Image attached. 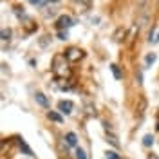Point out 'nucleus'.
Here are the masks:
<instances>
[{
    "label": "nucleus",
    "mask_w": 159,
    "mask_h": 159,
    "mask_svg": "<svg viewBox=\"0 0 159 159\" xmlns=\"http://www.w3.org/2000/svg\"><path fill=\"white\" fill-rule=\"evenodd\" d=\"M143 145H145V147H152V145H154V138H152L150 134H147V136L143 138Z\"/></svg>",
    "instance_id": "nucleus-10"
},
{
    "label": "nucleus",
    "mask_w": 159,
    "mask_h": 159,
    "mask_svg": "<svg viewBox=\"0 0 159 159\" xmlns=\"http://www.w3.org/2000/svg\"><path fill=\"white\" fill-rule=\"evenodd\" d=\"M74 2H85V4H89V0H74Z\"/></svg>",
    "instance_id": "nucleus-20"
},
{
    "label": "nucleus",
    "mask_w": 159,
    "mask_h": 159,
    "mask_svg": "<svg viewBox=\"0 0 159 159\" xmlns=\"http://www.w3.org/2000/svg\"><path fill=\"white\" fill-rule=\"evenodd\" d=\"M56 25H58V29H69V27H72L74 25V20L70 18L69 15H61L58 20H56Z\"/></svg>",
    "instance_id": "nucleus-2"
},
{
    "label": "nucleus",
    "mask_w": 159,
    "mask_h": 159,
    "mask_svg": "<svg viewBox=\"0 0 159 159\" xmlns=\"http://www.w3.org/2000/svg\"><path fill=\"white\" fill-rule=\"evenodd\" d=\"M52 87H54V89H60V90H69L70 83L65 78H60V80H56V81L52 83Z\"/></svg>",
    "instance_id": "nucleus-5"
},
{
    "label": "nucleus",
    "mask_w": 159,
    "mask_h": 159,
    "mask_svg": "<svg viewBox=\"0 0 159 159\" xmlns=\"http://www.w3.org/2000/svg\"><path fill=\"white\" fill-rule=\"evenodd\" d=\"M105 157H107V159H121V157L118 156V154L114 152V150H109V152L105 154Z\"/></svg>",
    "instance_id": "nucleus-14"
},
{
    "label": "nucleus",
    "mask_w": 159,
    "mask_h": 159,
    "mask_svg": "<svg viewBox=\"0 0 159 159\" xmlns=\"http://www.w3.org/2000/svg\"><path fill=\"white\" fill-rule=\"evenodd\" d=\"M76 159H87V154L83 148H76Z\"/></svg>",
    "instance_id": "nucleus-13"
},
{
    "label": "nucleus",
    "mask_w": 159,
    "mask_h": 159,
    "mask_svg": "<svg viewBox=\"0 0 159 159\" xmlns=\"http://www.w3.org/2000/svg\"><path fill=\"white\" fill-rule=\"evenodd\" d=\"M147 159H159V157L156 156V154H148V157H147Z\"/></svg>",
    "instance_id": "nucleus-19"
},
{
    "label": "nucleus",
    "mask_w": 159,
    "mask_h": 159,
    "mask_svg": "<svg viewBox=\"0 0 159 159\" xmlns=\"http://www.w3.org/2000/svg\"><path fill=\"white\" fill-rule=\"evenodd\" d=\"M52 72L58 78H65L69 76V67H67V56L65 54H56L52 58Z\"/></svg>",
    "instance_id": "nucleus-1"
},
{
    "label": "nucleus",
    "mask_w": 159,
    "mask_h": 159,
    "mask_svg": "<svg viewBox=\"0 0 159 159\" xmlns=\"http://www.w3.org/2000/svg\"><path fill=\"white\" fill-rule=\"evenodd\" d=\"M29 2H31V4H33V6H38V7H43L47 0H29Z\"/></svg>",
    "instance_id": "nucleus-16"
},
{
    "label": "nucleus",
    "mask_w": 159,
    "mask_h": 159,
    "mask_svg": "<svg viewBox=\"0 0 159 159\" xmlns=\"http://www.w3.org/2000/svg\"><path fill=\"white\" fill-rule=\"evenodd\" d=\"M16 143H18L20 150H22L24 154H27V156H33V152H31V148H29V147H27V145H25V141H24V139H22V138H18V139H16Z\"/></svg>",
    "instance_id": "nucleus-7"
},
{
    "label": "nucleus",
    "mask_w": 159,
    "mask_h": 159,
    "mask_svg": "<svg viewBox=\"0 0 159 159\" xmlns=\"http://www.w3.org/2000/svg\"><path fill=\"white\" fill-rule=\"evenodd\" d=\"M156 58H157V56H156L154 52H148V54H147V58H145V61H147V65H150V63H154V61H156Z\"/></svg>",
    "instance_id": "nucleus-12"
},
{
    "label": "nucleus",
    "mask_w": 159,
    "mask_h": 159,
    "mask_svg": "<svg viewBox=\"0 0 159 159\" xmlns=\"http://www.w3.org/2000/svg\"><path fill=\"white\" fill-rule=\"evenodd\" d=\"M110 70H112V74H114V78H116V80L121 78V72H119L118 65H114V63H112V65H110Z\"/></svg>",
    "instance_id": "nucleus-11"
},
{
    "label": "nucleus",
    "mask_w": 159,
    "mask_h": 159,
    "mask_svg": "<svg viewBox=\"0 0 159 159\" xmlns=\"http://www.w3.org/2000/svg\"><path fill=\"white\" fill-rule=\"evenodd\" d=\"M34 98H36V101H38V105H42L43 109H47V107H49V101H47V98H45V94L36 92V94H34Z\"/></svg>",
    "instance_id": "nucleus-6"
},
{
    "label": "nucleus",
    "mask_w": 159,
    "mask_h": 159,
    "mask_svg": "<svg viewBox=\"0 0 159 159\" xmlns=\"http://www.w3.org/2000/svg\"><path fill=\"white\" fill-rule=\"evenodd\" d=\"M107 141H110V143H112L114 147H119V143L116 141V138H114V136H109V138H107Z\"/></svg>",
    "instance_id": "nucleus-18"
},
{
    "label": "nucleus",
    "mask_w": 159,
    "mask_h": 159,
    "mask_svg": "<svg viewBox=\"0 0 159 159\" xmlns=\"http://www.w3.org/2000/svg\"><path fill=\"white\" fill-rule=\"evenodd\" d=\"M58 36H60V40H67L69 38V33H67V31H60Z\"/></svg>",
    "instance_id": "nucleus-17"
},
{
    "label": "nucleus",
    "mask_w": 159,
    "mask_h": 159,
    "mask_svg": "<svg viewBox=\"0 0 159 159\" xmlns=\"http://www.w3.org/2000/svg\"><path fill=\"white\" fill-rule=\"evenodd\" d=\"M47 118L52 119V121H56V123H61V121H63V118L60 116L58 112H52V110H51V112H47Z\"/></svg>",
    "instance_id": "nucleus-9"
},
{
    "label": "nucleus",
    "mask_w": 159,
    "mask_h": 159,
    "mask_svg": "<svg viewBox=\"0 0 159 159\" xmlns=\"http://www.w3.org/2000/svg\"><path fill=\"white\" fill-rule=\"evenodd\" d=\"M65 56H67V60H70V61H78V60L83 56V52L80 49H76V47H70V49L65 52Z\"/></svg>",
    "instance_id": "nucleus-4"
},
{
    "label": "nucleus",
    "mask_w": 159,
    "mask_h": 159,
    "mask_svg": "<svg viewBox=\"0 0 159 159\" xmlns=\"http://www.w3.org/2000/svg\"><path fill=\"white\" fill-rule=\"evenodd\" d=\"M65 143H67L69 147H76V134H74V132H67V134H65Z\"/></svg>",
    "instance_id": "nucleus-8"
},
{
    "label": "nucleus",
    "mask_w": 159,
    "mask_h": 159,
    "mask_svg": "<svg viewBox=\"0 0 159 159\" xmlns=\"http://www.w3.org/2000/svg\"><path fill=\"white\" fill-rule=\"evenodd\" d=\"M58 109H60V112H63V114H70L72 109H74V103L69 101V99H61L58 103Z\"/></svg>",
    "instance_id": "nucleus-3"
},
{
    "label": "nucleus",
    "mask_w": 159,
    "mask_h": 159,
    "mask_svg": "<svg viewBox=\"0 0 159 159\" xmlns=\"http://www.w3.org/2000/svg\"><path fill=\"white\" fill-rule=\"evenodd\" d=\"M9 36H11V31L9 29H2V42L9 40Z\"/></svg>",
    "instance_id": "nucleus-15"
}]
</instances>
